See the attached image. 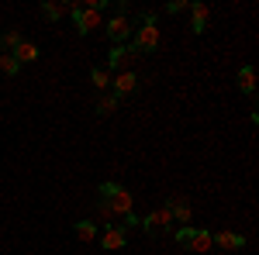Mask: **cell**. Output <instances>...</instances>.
Masks as SVG:
<instances>
[{
	"label": "cell",
	"mask_w": 259,
	"mask_h": 255,
	"mask_svg": "<svg viewBox=\"0 0 259 255\" xmlns=\"http://www.w3.org/2000/svg\"><path fill=\"white\" fill-rule=\"evenodd\" d=\"M97 207H100V217H107V224H111V217H128L132 214V193L121 186V183H100L97 190Z\"/></svg>",
	"instance_id": "cell-1"
},
{
	"label": "cell",
	"mask_w": 259,
	"mask_h": 255,
	"mask_svg": "<svg viewBox=\"0 0 259 255\" xmlns=\"http://www.w3.org/2000/svg\"><path fill=\"white\" fill-rule=\"evenodd\" d=\"M156 45H159V24H156V14H145V18H142V28L135 31L132 48L142 56V52H152Z\"/></svg>",
	"instance_id": "cell-2"
},
{
	"label": "cell",
	"mask_w": 259,
	"mask_h": 255,
	"mask_svg": "<svg viewBox=\"0 0 259 255\" xmlns=\"http://www.w3.org/2000/svg\"><path fill=\"white\" fill-rule=\"evenodd\" d=\"M128 31H132V18H128V7L121 4V11L107 21V35H111V41H114V45H124Z\"/></svg>",
	"instance_id": "cell-3"
},
{
	"label": "cell",
	"mask_w": 259,
	"mask_h": 255,
	"mask_svg": "<svg viewBox=\"0 0 259 255\" xmlns=\"http://www.w3.org/2000/svg\"><path fill=\"white\" fill-rule=\"evenodd\" d=\"M139 59V52L132 48V45H114L111 48V56H107V66L111 69H121V73H128V66Z\"/></svg>",
	"instance_id": "cell-4"
},
{
	"label": "cell",
	"mask_w": 259,
	"mask_h": 255,
	"mask_svg": "<svg viewBox=\"0 0 259 255\" xmlns=\"http://www.w3.org/2000/svg\"><path fill=\"white\" fill-rule=\"evenodd\" d=\"M139 224L149 231V235H159V231H166L169 224H173V217H169V211L162 207V211H152V214H145V217H139Z\"/></svg>",
	"instance_id": "cell-5"
},
{
	"label": "cell",
	"mask_w": 259,
	"mask_h": 255,
	"mask_svg": "<svg viewBox=\"0 0 259 255\" xmlns=\"http://www.w3.org/2000/svg\"><path fill=\"white\" fill-rule=\"evenodd\" d=\"M124 245H128V231H124L121 224H107V231H104V238H100V248L118 252V248H124Z\"/></svg>",
	"instance_id": "cell-6"
},
{
	"label": "cell",
	"mask_w": 259,
	"mask_h": 255,
	"mask_svg": "<svg viewBox=\"0 0 259 255\" xmlns=\"http://www.w3.org/2000/svg\"><path fill=\"white\" fill-rule=\"evenodd\" d=\"M190 14H194L190 31H194V35H204V31H207V18H211V7L200 4V0H190Z\"/></svg>",
	"instance_id": "cell-7"
},
{
	"label": "cell",
	"mask_w": 259,
	"mask_h": 255,
	"mask_svg": "<svg viewBox=\"0 0 259 255\" xmlns=\"http://www.w3.org/2000/svg\"><path fill=\"white\" fill-rule=\"evenodd\" d=\"M111 86H114V97H128V93H135V90H139V76H135V73H132V69H128V73H118V76L111 79Z\"/></svg>",
	"instance_id": "cell-8"
},
{
	"label": "cell",
	"mask_w": 259,
	"mask_h": 255,
	"mask_svg": "<svg viewBox=\"0 0 259 255\" xmlns=\"http://www.w3.org/2000/svg\"><path fill=\"white\" fill-rule=\"evenodd\" d=\"M211 238H214V245L225 248V252H239L242 245H245V238L235 235V231H218V235H211Z\"/></svg>",
	"instance_id": "cell-9"
},
{
	"label": "cell",
	"mask_w": 259,
	"mask_h": 255,
	"mask_svg": "<svg viewBox=\"0 0 259 255\" xmlns=\"http://www.w3.org/2000/svg\"><path fill=\"white\" fill-rule=\"evenodd\" d=\"M166 211H169V217H173V221H183V228H187V221H190V203H187V200L173 196V200L166 203Z\"/></svg>",
	"instance_id": "cell-10"
},
{
	"label": "cell",
	"mask_w": 259,
	"mask_h": 255,
	"mask_svg": "<svg viewBox=\"0 0 259 255\" xmlns=\"http://www.w3.org/2000/svg\"><path fill=\"white\" fill-rule=\"evenodd\" d=\"M41 14L49 21H59L62 14H69V0H66V4H62V0H45V4H41Z\"/></svg>",
	"instance_id": "cell-11"
},
{
	"label": "cell",
	"mask_w": 259,
	"mask_h": 255,
	"mask_svg": "<svg viewBox=\"0 0 259 255\" xmlns=\"http://www.w3.org/2000/svg\"><path fill=\"white\" fill-rule=\"evenodd\" d=\"M11 56H14V59H18L21 66H28V62H35V59H38V45H31V41H21V45L14 48V52H11Z\"/></svg>",
	"instance_id": "cell-12"
},
{
	"label": "cell",
	"mask_w": 259,
	"mask_h": 255,
	"mask_svg": "<svg viewBox=\"0 0 259 255\" xmlns=\"http://www.w3.org/2000/svg\"><path fill=\"white\" fill-rule=\"evenodd\" d=\"M239 90L249 93V97L256 93V69H252V66H242L239 69Z\"/></svg>",
	"instance_id": "cell-13"
},
{
	"label": "cell",
	"mask_w": 259,
	"mask_h": 255,
	"mask_svg": "<svg viewBox=\"0 0 259 255\" xmlns=\"http://www.w3.org/2000/svg\"><path fill=\"white\" fill-rule=\"evenodd\" d=\"M211 245H214L211 231H200V228H194V238H190V252H211Z\"/></svg>",
	"instance_id": "cell-14"
},
{
	"label": "cell",
	"mask_w": 259,
	"mask_h": 255,
	"mask_svg": "<svg viewBox=\"0 0 259 255\" xmlns=\"http://www.w3.org/2000/svg\"><path fill=\"white\" fill-rule=\"evenodd\" d=\"M118 104H121V100L114 97V93H104V97L97 100V114H100V118H107V114H114V111H118Z\"/></svg>",
	"instance_id": "cell-15"
},
{
	"label": "cell",
	"mask_w": 259,
	"mask_h": 255,
	"mask_svg": "<svg viewBox=\"0 0 259 255\" xmlns=\"http://www.w3.org/2000/svg\"><path fill=\"white\" fill-rule=\"evenodd\" d=\"M76 238L80 241H94L97 238V224L94 221H76Z\"/></svg>",
	"instance_id": "cell-16"
},
{
	"label": "cell",
	"mask_w": 259,
	"mask_h": 255,
	"mask_svg": "<svg viewBox=\"0 0 259 255\" xmlns=\"http://www.w3.org/2000/svg\"><path fill=\"white\" fill-rule=\"evenodd\" d=\"M90 83H94V86H97L100 93H104V90H107V86H111V73H107V69H90Z\"/></svg>",
	"instance_id": "cell-17"
},
{
	"label": "cell",
	"mask_w": 259,
	"mask_h": 255,
	"mask_svg": "<svg viewBox=\"0 0 259 255\" xmlns=\"http://www.w3.org/2000/svg\"><path fill=\"white\" fill-rule=\"evenodd\" d=\"M18 69H21V62L14 59L11 52H4V56H0V73H4V76H18Z\"/></svg>",
	"instance_id": "cell-18"
},
{
	"label": "cell",
	"mask_w": 259,
	"mask_h": 255,
	"mask_svg": "<svg viewBox=\"0 0 259 255\" xmlns=\"http://www.w3.org/2000/svg\"><path fill=\"white\" fill-rule=\"evenodd\" d=\"M21 41H24V38H21L18 31H7V35H0V48H4V52H14Z\"/></svg>",
	"instance_id": "cell-19"
},
{
	"label": "cell",
	"mask_w": 259,
	"mask_h": 255,
	"mask_svg": "<svg viewBox=\"0 0 259 255\" xmlns=\"http://www.w3.org/2000/svg\"><path fill=\"white\" fill-rule=\"evenodd\" d=\"M166 11H169V14H180V11H190V0H169V4H166Z\"/></svg>",
	"instance_id": "cell-20"
},
{
	"label": "cell",
	"mask_w": 259,
	"mask_h": 255,
	"mask_svg": "<svg viewBox=\"0 0 259 255\" xmlns=\"http://www.w3.org/2000/svg\"><path fill=\"white\" fill-rule=\"evenodd\" d=\"M190 238H194V228H180L177 231V241L183 245V248H190Z\"/></svg>",
	"instance_id": "cell-21"
}]
</instances>
